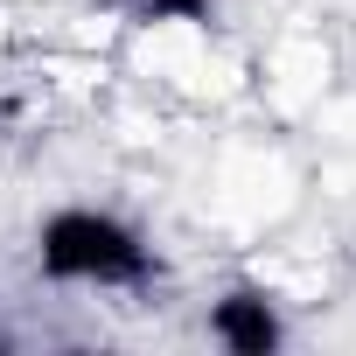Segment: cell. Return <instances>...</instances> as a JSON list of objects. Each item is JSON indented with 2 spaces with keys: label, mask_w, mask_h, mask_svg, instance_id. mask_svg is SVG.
Here are the masks:
<instances>
[{
  "label": "cell",
  "mask_w": 356,
  "mask_h": 356,
  "mask_svg": "<svg viewBox=\"0 0 356 356\" xmlns=\"http://www.w3.org/2000/svg\"><path fill=\"white\" fill-rule=\"evenodd\" d=\"M29 266L42 286L56 293H147L161 286L168 259L154 245V231L112 203H56L35 217V238H29Z\"/></svg>",
  "instance_id": "1"
},
{
  "label": "cell",
  "mask_w": 356,
  "mask_h": 356,
  "mask_svg": "<svg viewBox=\"0 0 356 356\" xmlns=\"http://www.w3.org/2000/svg\"><path fill=\"white\" fill-rule=\"evenodd\" d=\"M203 335H210L217 349H231V356H273V349H286L293 321H286V300H280L273 286L231 280V286L203 307Z\"/></svg>",
  "instance_id": "2"
},
{
  "label": "cell",
  "mask_w": 356,
  "mask_h": 356,
  "mask_svg": "<svg viewBox=\"0 0 356 356\" xmlns=\"http://www.w3.org/2000/svg\"><path fill=\"white\" fill-rule=\"evenodd\" d=\"M91 8L126 29H210L217 22V0H91Z\"/></svg>",
  "instance_id": "3"
}]
</instances>
